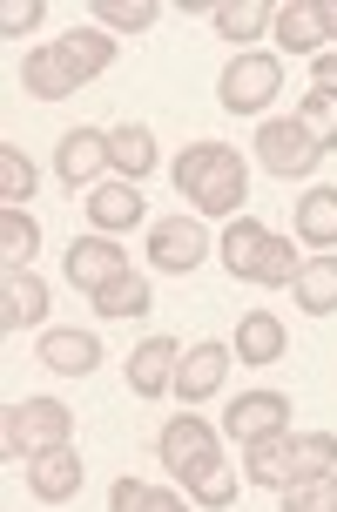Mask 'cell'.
<instances>
[{"label":"cell","mask_w":337,"mask_h":512,"mask_svg":"<svg viewBox=\"0 0 337 512\" xmlns=\"http://www.w3.org/2000/svg\"><path fill=\"white\" fill-rule=\"evenodd\" d=\"M189 499L196 506H209V512H230L236 506V472H230V459H209L196 479H189Z\"/></svg>","instance_id":"83f0119b"},{"label":"cell","mask_w":337,"mask_h":512,"mask_svg":"<svg viewBox=\"0 0 337 512\" xmlns=\"http://www.w3.org/2000/svg\"><path fill=\"white\" fill-rule=\"evenodd\" d=\"M277 499H284V512H337V472H324V479H297V486H284Z\"/></svg>","instance_id":"1f68e13d"},{"label":"cell","mask_w":337,"mask_h":512,"mask_svg":"<svg viewBox=\"0 0 337 512\" xmlns=\"http://www.w3.org/2000/svg\"><path fill=\"white\" fill-rule=\"evenodd\" d=\"M142 512H189V499L169 492V486H149V506H142Z\"/></svg>","instance_id":"8d00e7d4"},{"label":"cell","mask_w":337,"mask_h":512,"mask_svg":"<svg viewBox=\"0 0 337 512\" xmlns=\"http://www.w3.org/2000/svg\"><path fill=\"white\" fill-rule=\"evenodd\" d=\"M156 452H162V465L176 472L182 486L203 472L209 459H223V432L209 425V418H196V411H176L169 425H162V438H156Z\"/></svg>","instance_id":"8992f818"},{"label":"cell","mask_w":337,"mask_h":512,"mask_svg":"<svg viewBox=\"0 0 337 512\" xmlns=\"http://www.w3.org/2000/svg\"><path fill=\"white\" fill-rule=\"evenodd\" d=\"M95 21L122 27V34H142V27L162 21V7H156V0H95Z\"/></svg>","instance_id":"4dcf8cb0"},{"label":"cell","mask_w":337,"mask_h":512,"mask_svg":"<svg viewBox=\"0 0 337 512\" xmlns=\"http://www.w3.org/2000/svg\"><path fill=\"white\" fill-rule=\"evenodd\" d=\"M209 250H216V243H209V230L196 216H162L156 230H149V263H156L162 277H189Z\"/></svg>","instance_id":"52a82bcc"},{"label":"cell","mask_w":337,"mask_h":512,"mask_svg":"<svg viewBox=\"0 0 337 512\" xmlns=\"http://www.w3.org/2000/svg\"><path fill=\"white\" fill-rule=\"evenodd\" d=\"M102 169H115V149H108V128H68L61 149H54V176L68 189H95Z\"/></svg>","instance_id":"9c48e42d"},{"label":"cell","mask_w":337,"mask_h":512,"mask_svg":"<svg viewBox=\"0 0 337 512\" xmlns=\"http://www.w3.org/2000/svg\"><path fill=\"white\" fill-rule=\"evenodd\" d=\"M284 95V61L277 54H236L230 68H223V81H216V102L230 108V115H263V108Z\"/></svg>","instance_id":"277c9868"},{"label":"cell","mask_w":337,"mask_h":512,"mask_svg":"<svg viewBox=\"0 0 337 512\" xmlns=\"http://www.w3.org/2000/svg\"><path fill=\"white\" fill-rule=\"evenodd\" d=\"M223 432H230L236 445L284 438V432H290V398H284V391H243V398H230V418H223Z\"/></svg>","instance_id":"ba28073f"},{"label":"cell","mask_w":337,"mask_h":512,"mask_svg":"<svg viewBox=\"0 0 337 512\" xmlns=\"http://www.w3.org/2000/svg\"><path fill=\"white\" fill-rule=\"evenodd\" d=\"M34 324H48V283L34 277V270H7L0 283V331H34Z\"/></svg>","instance_id":"4fadbf2b"},{"label":"cell","mask_w":337,"mask_h":512,"mask_svg":"<svg viewBox=\"0 0 337 512\" xmlns=\"http://www.w3.org/2000/svg\"><path fill=\"white\" fill-rule=\"evenodd\" d=\"M176 364H182L176 337H142L129 351V391L135 398H162V391L176 384Z\"/></svg>","instance_id":"5bb4252c"},{"label":"cell","mask_w":337,"mask_h":512,"mask_svg":"<svg viewBox=\"0 0 337 512\" xmlns=\"http://www.w3.org/2000/svg\"><path fill=\"white\" fill-rule=\"evenodd\" d=\"M41 21H48V7H41V0H7V7H0V34H7V41L27 34V27H41Z\"/></svg>","instance_id":"836d02e7"},{"label":"cell","mask_w":337,"mask_h":512,"mask_svg":"<svg viewBox=\"0 0 337 512\" xmlns=\"http://www.w3.org/2000/svg\"><path fill=\"white\" fill-rule=\"evenodd\" d=\"M81 459H75V445H61V452H41V459H27V492L41 499V506H68L81 492Z\"/></svg>","instance_id":"7c38bea8"},{"label":"cell","mask_w":337,"mask_h":512,"mask_svg":"<svg viewBox=\"0 0 337 512\" xmlns=\"http://www.w3.org/2000/svg\"><path fill=\"white\" fill-rule=\"evenodd\" d=\"M88 223H95V230L102 236H115V230H135V223H142V189H135V182H95V189H88Z\"/></svg>","instance_id":"e0dca14e"},{"label":"cell","mask_w":337,"mask_h":512,"mask_svg":"<svg viewBox=\"0 0 337 512\" xmlns=\"http://www.w3.org/2000/svg\"><path fill=\"white\" fill-rule=\"evenodd\" d=\"M297 122L311 128V142H317L324 155L337 149V95H324V88H311V95L297 102Z\"/></svg>","instance_id":"f1b7e54d"},{"label":"cell","mask_w":337,"mask_h":512,"mask_svg":"<svg viewBox=\"0 0 337 512\" xmlns=\"http://www.w3.org/2000/svg\"><path fill=\"white\" fill-rule=\"evenodd\" d=\"M41 364L61 378H88V371H102V344L88 331H41Z\"/></svg>","instance_id":"d6986e66"},{"label":"cell","mask_w":337,"mask_h":512,"mask_svg":"<svg viewBox=\"0 0 337 512\" xmlns=\"http://www.w3.org/2000/svg\"><path fill=\"white\" fill-rule=\"evenodd\" d=\"M149 506V486L142 479H115V492H108V512H142Z\"/></svg>","instance_id":"e575fe53"},{"label":"cell","mask_w":337,"mask_h":512,"mask_svg":"<svg viewBox=\"0 0 337 512\" xmlns=\"http://www.w3.org/2000/svg\"><path fill=\"white\" fill-rule=\"evenodd\" d=\"M297 243H317V256H337V189L297 196Z\"/></svg>","instance_id":"44dd1931"},{"label":"cell","mask_w":337,"mask_h":512,"mask_svg":"<svg viewBox=\"0 0 337 512\" xmlns=\"http://www.w3.org/2000/svg\"><path fill=\"white\" fill-rule=\"evenodd\" d=\"M270 34L284 41V54H324V41H331V0H284Z\"/></svg>","instance_id":"8fae6325"},{"label":"cell","mask_w":337,"mask_h":512,"mask_svg":"<svg viewBox=\"0 0 337 512\" xmlns=\"http://www.w3.org/2000/svg\"><path fill=\"white\" fill-rule=\"evenodd\" d=\"M34 250H41L34 216H27V209H7V216H0V256H7V270H27V263H34Z\"/></svg>","instance_id":"4316f807"},{"label":"cell","mask_w":337,"mask_h":512,"mask_svg":"<svg viewBox=\"0 0 337 512\" xmlns=\"http://www.w3.org/2000/svg\"><path fill=\"white\" fill-rule=\"evenodd\" d=\"M243 364H277L290 351V337H284V317H270V310H243V324H236V344H230Z\"/></svg>","instance_id":"ac0fdd59"},{"label":"cell","mask_w":337,"mask_h":512,"mask_svg":"<svg viewBox=\"0 0 337 512\" xmlns=\"http://www.w3.org/2000/svg\"><path fill=\"white\" fill-rule=\"evenodd\" d=\"M263 250H270V230H263L257 216H230V230H223V243H216L223 270H230V277H250V283H257Z\"/></svg>","instance_id":"ffe728a7"},{"label":"cell","mask_w":337,"mask_h":512,"mask_svg":"<svg viewBox=\"0 0 337 512\" xmlns=\"http://www.w3.org/2000/svg\"><path fill=\"white\" fill-rule=\"evenodd\" d=\"M290 297H297L304 317H337V256H311L290 283Z\"/></svg>","instance_id":"7402d4cb"},{"label":"cell","mask_w":337,"mask_h":512,"mask_svg":"<svg viewBox=\"0 0 337 512\" xmlns=\"http://www.w3.org/2000/svg\"><path fill=\"white\" fill-rule=\"evenodd\" d=\"M230 344H189L182 351V364H176V405H203V398H216L223 391V378H230Z\"/></svg>","instance_id":"30bf717a"},{"label":"cell","mask_w":337,"mask_h":512,"mask_svg":"<svg viewBox=\"0 0 337 512\" xmlns=\"http://www.w3.org/2000/svg\"><path fill=\"white\" fill-rule=\"evenodd\" d=\"M257 162L270 169L277 182H311L317 176V162H324V149L311 142V128L297 122V115H270V122L257 128Z\"/></svg>","instance_id":"5b68a950"},{"label":"cell","mask_w":337,"mask_h":512,"mask_svg":"<svg viewBox=\"0 0 337 512\" xmlns=\"http://www.w3.org/2000/svg\"><path fill=\"white\" fill-rule=\"evenodd\" d=\"M54 54H61V68L75 75V88H88V81L115 61V34H108V27H68V34L54 41Z\"/></svg>","instance_id":"9a60e30c"},{"label":"cell","mask_w":337,"mask_h":512,"mask_svg":"<svg viewBox=\"0 0 337 512\" xmlns=\"http://www.w3.org/2000/svg\"><path fill=\"white\" fill-rule=\"evenodd\" d=\"M88 304H95V317L122 324V317H149V304H156V297H149V277L122 270V277H115V283H102V290H95Z\"/></svg>","instance_id":"603a6c76"},{"label":"cell","mask_w":337,"mask_h":512,"mask_svg":"<svg viewBox=\"0 0 337 512\" xmlns=\"http://www.w3.org/2000/svg\"><path fill=\"white\" fill-rule=\"evenodd\" d=\"M209 21H216V34H223V41H236V48L250 54V41H257V34H270L277 7H270V0H236V7H209Z\"/></svg>","instance_id":"cb8c5ba5"},{"label":"cell","mask_w":337,"mask_h":512,"mask_svg":"<svg viewBox=\"0 0 337 512\" xmlns=\"http://www.w3.org/2000/svg\"><path fill=\"white\" fill-rule=\"evenodd\" d=\"M176 189L203 216H236L243 196H250V162L230 149V142H189L176 155Z\"/></svg>","instance_id":"6da1fadb"},{"label":"cell","mask_w":337,"mask_h":512,"mask_svg":"<svg viewBox=\"0 0 337 512\" xmlns=\"http://www.w3.org/2000/svg\"><path fill=\"white\" fill-rule=\"evenodd\" d=\"M122 270H129V263H122V243H108V236H81V243H68V283L88 290V297H95L102 283H115Z\"/></svg>","instance_id":"2e32d148"},{"label":"cell","mask_w":337,"mask_h":512,"mask_svg":"<svg viewBox=\"0 0 337 512\" xmlns=\"http://www.w3.org/2000/svg\"><path fill=\"white\" fill-rule=\"evenodd\" d=\"M311 88L337 95V54H317V61H311Z\"/></svg>","instance_id":"d590c367"},{"label":"cell","mask_w":337,"mask_h":512,"mask_svg":"<svg viewBox=\"0 0 337 512\" xmlns=\"http://www.w3.org/2000/svg\"><path fill=\"white\" fill-rule=\"evenodd\" d=\"M75 445V411L54 405V398H21L7 405V425H0V452L7 459H41V452H61Z\"/></svg>","instance_id":"3957f363"},{"label":"cell","mask_w":337,"mask_h":512,"mask_svg":"<svg viewBox=\"0 0 337 512\" xmlns=\"http://www.w3.org/2000/svg\"><path fill=\"white\" fill-rule=\"evenodd\" d=\"M21 88L34 102H61V95H75V75L61 68L54 48H34V54H21Z\"/></svg>","instance_id":"484cf974"},{"label":"cell","mask_w":337,"mask_h":512,"mask_svg":"<svg viewBox=\"0 0 337 512\" xmlns=\"http://www.w3.org/2000/svg\"><path fill=\"white\" fill-rule=\"evenodd\" d=\"M297 270H304V256H297V243H284V236H270V250H263V263H257V283H263V290H284V283H297Z\"/></svg>","instance_id":"d6a6232c"},{"label":"cell","mask_w":337,"mask_h":512,"mask_svg":"<svg viewBox=\"0 0 337 512\" xmlns=\"http://www.w3.org/2000/svg\"><path fill=\"white\" fill-rule=\"evenodd\" d=\"M337 472V438L331 432H284V438H263L250 445V459H243V479L263 492H284L297 479H324Z\"/></svg>","instance_id":"7a4b0ae2"},{"label":"cell","mask_w":337,"mask_h":512,"mask_svg":"<svg viewBox=\"0 0 337 512\" xmlns=\"http://www.w3.org/2000/svg\"><path fill=\"white\" fill-rule=\"evenodd\" d=\"M34 182H41V169L7 142V149H0V196H7V209H21L27 196H34Z\"/></svg>","instance_id":"f546056e"},{"label":"cell","mask_w":337,"mask_h":512,"mask_svg":"<svg viewBox=\"0 0 337 512\" xmlns=\"http://www.w3.org/2000/svg\"><path fill=\"white\" fill-rule=\"evenodd\" d=\"M331 34H337V0H331Z\"/></svg>","instance_id":"74e56055"},{"label":"cell","mask_w":337,"mask_h":512,"mask_svg":"<svg viewBox=\"0 0 337 512\" xmlns=\"http://www.w3.org/2000/svg\"><path fill=\"white\" fill-rule=\"evenodd\" d=\"M108 149H115V176L122 182H142V176H156V135H149V128L142 122H129V128H115V135H108Z\"/></svg>","instance_id":"d4e9b609"}]
</instances>
